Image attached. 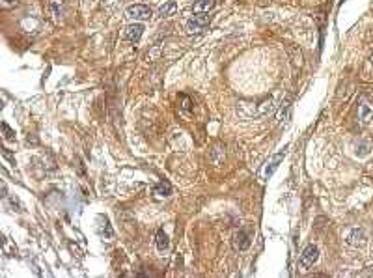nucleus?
Instances as JSON below:
<instances>
[{
  "label": "nucleus",
  "mask_w": 373,
  "mask_h": 278,
  "mask_svg": "<svg viewBox=\"0 0 373 278\" xmlns=\"http://www.w3.org/2000/svg\"><path fill=\"white\" fill-rule=\"evenodd\" d=\"M209 23H211V15H207V13H200V15H194V17H190L186 21L185 25V30L188 36H196V34H202L205 28L209 27Z\"/></svg>",
  "instance_id": "obj_1"
},
{
  "label": "nucleus",
  "mask_w": 373,
  "mask_h": 278,
  "mask_svg": "<svg viewBox=\"0 0 373 278\" xmlns=\"http://www.w3.org/2000/svg\"><path fill=\"white\" fill-rule=\"evenodd\" d=\"M356 118H358V121L362 123V125H368L370 121L373 120V107H372V103L368 101V99H360V103H358V109H356Z\"/></svg>",
  "instance_id": "obj_2"
},
{
  "label": "nucleus",
  "mask_w": 373,
  "mask_h": 278,
  "mask_svg": "<svg viewBox=\"0 0 373 278\" xmlns=\"http://www.w3.org/2000/svg\"><path fill=\"white\" fill-rule=\"evenodd\" d=\"M127 17L134 19V21H148L151 17V9L144 4H133L127 8Z\"/></svg>",
  "instance_id": "obj_3"
},
{
  "label": "nucleus",
  "mask_w": 373,
  "mask_h": 278,
  "mask_svg": "<svg viewBox=\"0 0 373 278\" xmlns=\"http://www.w3.org/2000/svg\"><path fill=\"white\" fill-rule=\"evenodd\" d=\"M317 258H319L317 247L316 245H308L306 249L302 250V254H300V265H302L304 269H310V267L317 261Z\"/></svg>",
  "instance_id": "obj_4"
},
{
  "label": "nucleus",
  "mask_w": 373,
  "mask_h": 278,
  "mask_svg": "<svg viewBox=\"0 0 373 278\" xmlns=\"http://www.w3.org/2000/svg\"><path fill=\"white\" fill-rule=\"evenodd\" d=\"M284 155H286V149H282V151H278L274 157L270 159L269 163L265 165V168H263V172H261V177L263 179H267V177H270L272 174H274V170L278 168V165L282 163V159H284Z\"/></svg>",
  "instance_id": "obj_5"
},
{
  "label": "nucleus",
  "mask_w": 373,
  "mask_h": 278,
  "mask_svg": "<svg viewBox=\"0 0 373 278\" xmlns=\"http://www.w3.org/2000/svg\"><path fill=\"white\" fill-rule=\"evenodd\" d=\"M144 34V27L140 23H134V25H129L125 28V39L131 41V43H138L140 37Z\"/></svg>",
  "instance_id": "obj_6"
},
{
  "label": "nucleus",
  "mask_w": 373,
  "mask_h": 278,
  "mask_svg": "<svg viewBox=\"0 0 373 278\" xmlns=\"http://www.w3.org/2000/svg\"><path fill=\"white\" fill-rule=\"evenodd\" d=\"M213 8H214V0H196L194 4H192V11H194L196 15H200V13H209Z\"/></svg>",
  "instance_id": "obj_7"
},
{
  "label": "nucleus",
  "mask_w": 373,
  "mask_h": 278,
  "mask_svg": "<svg viewBox=\"0 0 373 278\" xmlns=\"http://www.w3.org/2000/svg\"><path fill=\"white\" fill-rule=\"evenodd\" d=\"M233 247H235L237 250H246V249L250 247V239H248V235H246L244 232L235 233V241H233Z\"/></svg>",
  "instance_id": "obj_8"
},
{
  "label": "nucleus",
  "mask_w": 373,
  "mask_h": 278,
  "mask_svg": "<svg viewBox=\"0 0 373 278\" xmlns=\"http://www.w3.org/2000/svg\"><path fill=\"white\" fill-rule=\"evenodd\" d=\"M176 9H177V4L170 0V2H164V4L159 8V15H160L162 19H164V17H172V15L176 13Z\"/></svg>",
  "instance_id": "obj_9"
},
{
  "label": "nucleus",
  "mask_w": 373,
  "mask_h": 278,
  "mask_svg": "<svg viewBox=\"0 0 373 278\" xmlns=\"http://www.w3.org/2000/svg\"><path fill=\"white\" fill-rule=\"evenodd\" d=\"M155 243H157V249H159L160 252L166 250V249H168V235L164 233V230H159V232H157Z\"/></svg>",
  "instance_id": "obj_10"
},
{
  "label": "nucleus",
  "mask_w": 373,
  "mask_h": 278,
  "mask_svg": "<svg viewBox=\"0 0 373 278\" xmlns=\"http://www.w3.org/2000/svg\"><path fill=\"white\" fill-rule=\"evenodd\" d=\"M155 195L157 196H170L172 195V185L168 181H160L157 187H155Z\"/></svg>",
  "instance_id": "obj_11"
},
{
  "label": "nucleus",
  "mask_w": 373,
  "mask_h": 278,
  "mask_svg": "<svg viewBox=\"0 0 373 278\" xmlns=\"http://www.w3.org/2000/svg\"><path fill=\"white\" fill-rule=\"evenodd\" d=\"M99 235L107 237V239H110L112 235H114V232H112V228H110V224H108V219H105V226H99Z\"/></svg>",
  "instance_id": "obj_12"
},
{
  "label": "nucleus",
  "mask_w": 373,
  "mask_h": 278,
  "mask_svg": "<svg viewBox=\"0 0 373 278\" xmlns=\"http://www.w3.org/2000/svg\"><path fill=\"white\" fill-rule=\"evenodd\" d=\"M289 109H291V107H289V103H284V107H282V109L278 111V114H276V120L278 121L286 120V118L289 116Z\"/></svg>",
  "instance_id": "obj_13"
},
{
  "label": "nucleus",
  "mask_w": 373,
  "mask_h": 278,
  "mask_svg": "<svg viewBox=\"0 0 373 278\" xmlns=\"http://www.w3.org/2000/svg\"><path fill=\"white\" fill-rule=\"evenodd\" d=\"M2 131H4V139H6V140H13V135H15V133L9 129L8 123H2Z\"/></svg>",
  "instance_id": "obj_14"
},
{
  "label": "nucleus",
  "mask_w": 373,
  "mask_h": 278,
  "mask_svg": "<svg viewBox=\"0 0 373 278\" xmlns=\"http://www.w3.org/2000/svg\"><path fill=\"white\" fill-rule=\"evenodd\" d=\"M13 4H17V0H2V6H4V8H9V6H13Z\"/></svg>",
  "instance_id": "obj_15"
},
{
  "label": "nucleus",
  "mask_w": 373,
  "mask_h": 278,
  "mask_svg": "<svg viewBox=\"0 0 373 278\" xmlns=\"http://www.w3.org/2000/svg\"><path fill=\"white\" fill-rule=\"evenodd\" d=\"M372 64H373V56H372Z\"/></svg>",
  "instance_id": "obj_16"
}]
</instances>
